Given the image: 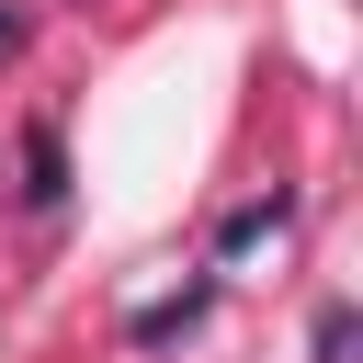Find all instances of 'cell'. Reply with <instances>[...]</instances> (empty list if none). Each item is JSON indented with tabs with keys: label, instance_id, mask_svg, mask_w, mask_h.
Wrapping results in <instances>:
<instances>
[{
	"label": "cell",
	"instance_id": "cell-2",
	"mask_svg": "<svg viewBox=\"0 0 363 363\" xmlns=\"http://www.w3.org/2000/svg\"><path fill=\"white\" fill-rule=\"evenodd\" d=\"M23 193H34V204H68V136H57V125L23 136Z\"/></svg>",
	"mask_w": 363,
	"mask_h": 363
},
{
	"label": "cell",
	"instance_id": "cell-3",
	"mask_svg": "<svg viewBox=\"0 0 363 363\" xmlns=\"http://www.w3.org/2000/svg\"><path fill=\"white\" fill-rule=\"evenodd\" d=\"M284 216H295V193H250V204H238V216H227V227H216V250H227V261H238V250H261V238H272V227H284Z\"/></svg>",
	"mask_w": 363,
	"mask_h": 363
},
{
	"label": "cell",
	"instance_id": "cell-1",
	"mask_svg": "<svg viewBox=\"0 0 363 363\" xmlns=\"http://www.w3.org/2000/svg\"><path fill=\"white\" fill-rule=\"evenodd\" d=\"M204 306H216V272H204V284H182V295H159V306H136V318H125V340H136V352H159V340L204 329Z\"/></svg>",
	"mask_w": 363,
	"mask_h": 363
},
{
	"label": "cell",
	"instance_id": "cell-5",
	"mask_svg": "<svg viewBox=\"0 0 363 363\" xmlns=\"http://www.w3.org/2000/svg\"><path fill=\"white\" fill-rule=\"evenodd\" d=\"M0 57H23V11H0Z\"/></svg>",
	"mask_w": 363,
	"mask_h": 363
},
{
	"label": "cell",
	"instance_id": "cell-4",
	"mask_svg": "<svg viewBox=\"0 0 363 363\" xmlns=\"http://www.w3.org/2000/svg\"><path fill=\"white\" fill-rule=\"evenodd\" d=\"M352 340H363V329H352V306L329 295V306H318V363H352Z\"/></svg>",
	"mask_w": 363,
	"mask_h": 363
}]
</instances>
